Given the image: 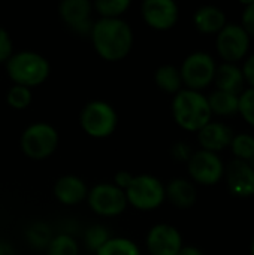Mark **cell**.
<instances>
[{"mask_svg":"<svg viewBox=\"0 0 254 255\" xmlns=\"http://www.w3.org/2000/svg\"><path fill=\"white\" fill-rule=\"evenodd\" d=\"M231 151L234 154V160L250 163L254 160V136L250 133H238L234 136L231 142Z\"/></svg>","mask_w":254,"mask_h":255,"instance_id":"4316f807","label":"cell"},{"mask_svg":"<svg viewBox=\"0 0 254 255\" xmlns=\"http://www.w3.org/2000/svg\"><path fill=\"white\" fill-rule=\"evenodd\" d=\"M60 145L58 130L46 123L36 121L28 124L19 136V149L25 158L33 161H43L54 155Z\"/></svg>","mask_w":254,"mask_h":255,"instance_id":"277c9868","label":"cell"},{"mask_svg":"<svg viewBox=\"0 0 254 255\" xmlns=\"http://www.w3.org/2000/svg\"><path fill=\"white\" fill-rule=\"evenodd\" d=\"M124 193L127 205L141 212L156 211L166 202L165 184L150 173L135 175L132 184Z\"/></svg>","mask_w":254,"mask_h":255,"instance_id":"8992f818","label":"cell"},{"mask_svg":"<svg viewBox=\"0 0 254 255\" xmlns=\"http://www.w3.org/2000/svg\"><path fill=\"white\" fill-rule=\"evenodd\" d=\"M111 238H112V233L109 232V229L105 224L96 223V224H90L85 229L82 242H84V247L90 253L96 254Z\"/></svg>","mask_w":254,"mask_h":255,"instance_id":"cb8c5ba5","label":"cell"},{"mask_svg":"<svg viewBox=\"0 0 254 255\" xmlns=\"http://www.w3.org/2000/svg\"><path fill=\"white\" fill-rule=\"evenodd\" d=\"M141 18L156 31H168L178 24L180 7L174 0H145L141 3Z\"/></svg>","mask_w":254,"mask_h":255,"instance_id":"7c38bea8","label":"cell"},{"mask_svg":"<svg viewBox=\"0 0 254 255\" xmlns=\"http://www.w3.org/2000/svg\"><path fill=\"white\" fill-rule=\"evenodd\" d=\"M94 255H142L139 245L126 236H112Z\"/></svg>","mask_w":254,"mask_h":255,"instance_id":"603a6c76","label":"cell"},{"mask_svg":"<svg viewBox=\"0 0 254 255\" xmlns=\"http://www.w3.org/2000/svg\"><path fill=\"white\" fill-rule=\"evenodd\" d=\"M225 181L232 196L240 199L254 196V169L249 163L232 160L225 169Z\"/></svg>","mask_w":254,"mask_h":255,"instance_id":"9a60e30c","label":"cell"},{"mask_svg":"<svg viewBox=\"0 0 254 255\" xmlns=\"http://www.w3.org/2000/svg\"><path fill=\"white\" fill-rule=\"evenodd\" d=\"M178 69L184 88L202 91L214 82L217 63L211 54L205 51H195L183 60Z\"/></svg>","mask_w":254,"mask_h":255,"instance_id":"52a82bcc","label":"cell"},{"mask_svg":"<svg viewBox=\"0 0 254 255\" xmlns=\"http://www.w3.org/2000/svg\"><path fill=\"white\" fill-rule=\"evenodd\" d=\"M79 127L91 139H108L118 127V112L106 100H90L79 112Z\"/></svg>","mask_w":254,"mask_h":255,"instance_id":"5b68a950","label":"cell"},{"mask_svg":"<svg viewBox=\"0 0 254 255\" xmlns=\"http://www.w3.org/2000/svg\"><path fill=\"white\" fill-rule=\"evenodd\" d=\"M166 200L178 209H190L198 202L196 185L187 178H172L165 185Z\"/></svg>","mask_w":254,"mask_h":255,"instance_id":"e0dca14e","label":"cell"},{"mask_svg":"<svg viewBox=\"0 0 254 255\" xmlns=\"http://www.w3.org/2000/svg\"><path fill=\"white\" fill-rule=\"evenodd\" d=\"M192 21L195 28L202 34H217L228 24L225 10L214 4H204L198 7Z\"/></svg>","mask_w":254,"mask_h":255,"instance_id":"ac0fdd59","label":"cell"},{"mask_svg":"<svg viewBox=\"0 0 254 255\" xmlns=\"http://www.w3.org/2000/svg\"><path fill=\"white\" fill-rule=\"evenodd\" d=\"M198 143L201 149L219 154L223 149L231 146V142L235 136L234 130L223 121L211 120L207 126H204L198 133Z\"/></svg>","mask_w":254,"mask_h":255,"instance_id":"2e32d148","label":"cell"},{"mask_svg":"<svg viewBox=\"0 0 254 255\" xmlns=\"http://www.w3.org/2000/svg\"><path fill=\"white\" fill-rule=\"evenodd\" d=\"M225 163L219 154L198 149L187 161L189 179L196 185L213 187L225 178Z\"/></svg>","mask_w":254,"mask_h":255,"instance_id":"9c48e42d","label":"cell"},{"mask_svg":"<svg viewBox=\"0 0 254 255\" xmlns=\"http://www.w3.org/2000/svg\"><path fill=\"white\" fill-rule=\"evenodd\" d=\"M0 255H16L15 247L3 238H0Z\"/></svg>","mask_w":254,"mask_h":255,"instance_id":"e575fe53","label":"cell"},{"mask_svg":"<svg viewBox=\"0 0 254 255\" xmlns=\"http://www.w3.org/2000/svg\"><path fill=\"white\" fill-rule=\"evenodd\" d=\"M171 112L175 124L190 133H198L213 120L208 99L202 91L183 88L172 97Z\"/></svg>","mask_w":254,"mask_h":255,"instance_id":"3957f363","label":"cell"},{"mask_svg":"<svg viewBox=\"0 0 254 255\" xmlns=\"http://www.w3.org/2000/svg\"><path fill=\"white\" fill-rule=\"evenodd\" d=\"M13 52L15 48L10 33L4 27H0V64H6V61L13 55Z\"/></svg>","mask_w":254,"mask_h":255,"instance_id":"f546056e","label":"cell"},{"mask_svg":"<svg viewBox=\"0 0 254 255\" xmlns=\"http://www.w3.org/2000/svg\"><path fill=\"white\" fill-rule=\"evenodd\" d=\"M250 43L252 37L240 24L228 22L216 34V49L223 63L237 64L238 61L247 58Z\"/></svg>","mask_w":254,"mask_h":255,"instance_id":"30bf717a","label":"cell"},{"mask_svg":"<svg viewBox=\"0 0 254 255\" xmlns=\"http://www.w3.org/2000/svg\"><path fill=\"white\" fill-rule=\"evenodd\" d=\"M6 75L13 85L33 90L46 82L51 75V63L40 52L24 49L15 51L4 64Z\"/></svg>","mask_w":254,"mask_h":255,"instance_id":"7a4b0ae2","label":"cell"},{"mask_svg":"<svg viewBox=\"0 0 254 255\" xmlns=\"http://www.w3.org/2000/svg\"><path fill=\"white\" fill-rule=\"evenodd\" d=\"M132 3L129 0H96L93 1V10L99 15V18L105 19H117L123 18V15L130 9Z\"/></svg>","mask_w":254,"mask_h":255,"instance_id":"484cf974","label":"cell"},{"mask_svg":"<svg viewBox=\"0 0 254 255\" xmlns=\"http://www.w3.org/2000/svg\"><path fill=\"white\" fill-rule=\"evenodd\" d=\"M208 105L213 115L219 117H234L238 115V96L226 91L214 90L207 96Z\"/></svg>","mask_w":254,"mask_h":255,"instance_id":"7402d4cb","label":"cell"},{"mask_svg":"<svg viewBox=\"0 0 254 255\" xmlns=\"http://www.w3.org/2000/svg\"><path fill=\"white\" fill-rule=\"evenodd\" d=\"M243 13H241V22L240 25L246 30V33L254 37V0L243 1Z\"/></svg>","mask_w":254,"mask_h":255,"instance_id":"1f68e13d","label":"cell"},{"mask_svg":"<svg viewBox=\"0 0 254 255\" xmlns=\"http://www.w3.org/2000/svg\"><path fill=\"white\" fill-rule=\"evenodd\" d=\"M177 255H204L202 253V250L201 248H198V247H195V245H184Z\"/></svg>","mask_w":254,"mask_h":255,"instance_id":"d590c367","label":"cell"},{"mask_svg":"<svg viewBox=\"0 0 254 255\" xmlns=\"http://www.w3.org/2000/svg\"><path fill=\"white\" fill-rule=\"evenodd\" d=\"M24 238L31 250L45 253L51 239L54 238V232L51 226L46 224L45 221H33L25 227Z\"/></svg>","mask_w":254,"mask_h":255,"instance_id":"44dd1931","label":"cell"},{"mask_svg":"<svg viewBox=\"0 0 254 255\" xmlns=\"http://www.w3.org/2000/svg\"><path fill=\"white\" fill-rule=\"evenodd\" d=\"M183 247L181 232L169 223H157L145 235V248L150 255H177Z\"/></svg>","mask_w":254,"mask_h":255,"instance_id":"4fadbf2b","label":"cell"},{"mask_svg":"<svg viewBox=\"0 0 254 255\" xmlns=\"http://www.w3.org/2000/svg\"><path fill=\"white\" fill-rule=\"evenodd\" d=\"M87 205L100 218H117L127 209L126 193L112 182H99L88 190Z\"/></svg>","mask_w":254,"mask_h":255,"instance_id":"ba28073f","label":"cell"},{"mask_svg":"<svg viewBox=\"0 0 254 255\" xmlns=\"http://www.w3.org/2000/svg\"><path fill=\"white\" fill-rule=\"evenodd\" d=\"M250 255H254V238L252 241V245H250Z\"/></svg>","mask_w":254,"mask_h":255,"instance_id":"8d00e7d4","label":"cell"},{"mask_svg":"<svg viewBox=\"0 0 254 255\" xmlns=\"http://www.w3.org/2000/svg\"><path fill=\"white\" fill-rule=\"evenodd\" d=\"M88 37L96 54L108 63L124 60L132 52L135 43L133 28L124 18L94 19Z\"/></svg>","mask_w":254,"mask_h":255,"instance_id":"6da1fadb","label":"cell"},{"mask_svg":"<svg viewBox=\"0 0 254 255\" xmlns=\"http://www.w3.org/2000/svg\"><path fill=\"white\" fill-rule=\"evenodd\" d=\"M45 255H79V244L73 235L60 232L51 239Z\"/></svg>","mask_w":254,"mask_h":255,"instance_id":"d4e9b609","label":"cell"},{"mask_svg":"<svg viewBox=\"0 0 254 255\" xmlns=\"http://www.w3.org/2000/svg\"><path fill=\"white\" fill-rule=\"evenodd\" d=\"M58 16L63 24L75 34L90 36L93 28V1L90 0H63L58 3Z\"/></svg>","mask_w":254,"mask_h":255,"instance_id":"8fae6325","label":"cell"},{"mask_svg":"<svg viewBox=\"0 0 254 255\" xmlns=\"http://www.w3.org/2000/svg\"><path fill=\"white\" fill-rule=\"evenodd\" d=\"M33 102V91L27 87L10 85L6 91V103L13 111H25Z\"/></svg>","mask_w":254,"mask_h":255,"instance_id":"83f0119b","label":"cell"},{"mask_svg":"<svg viewBox=\"0 0 254 255\" xmlns=\"http://www.w3.org/2000/svg\"><path fill=\"white\" fill-rule=\"evenodd\" d=\"M238 115L249 124L254 127V88H244L238 96Z\"/></svg>","mask_w":254,"mask_h":255,"instance_id":"f1b7e54d","label":"cell"},{"mask_svg":"<svg viewBox=\"0 0 254 255\" xmlns=\"http://www.w3.org/2000/svg\"><path fill=\"white\" fill-rule=\"evenodd\" d=\"M213 84L216 85V90L240 96L244 90L246 81H244L243 70L238 64L222 63L216 69V76Z\"/></svg>","mask_w":254,"mask_h":255,"instance_id":"d6986e66","label":"cell"},{"mask_svg":"<svg viewBox=\"0 0 254 255\" xmlns=\"http://www.w3.org/2000/svg\"><path fill=\"white\" fill-rule=\"evenodd\" d=\"M90 187L87 182L73 173L63 175L55 179L52 185V194L55 200L66 208H75L82 205L87 200Z\"/></svg>","mask_w":254,"mask_h":255,"instance_id":"5bb4252c","label":"cell"},{"mask_svg":"<svg viewBox=\"0 0 254 255\" xmlns=\"http://www.w3.org/2000/svg\"><path fill=\"white\" fill-rule=\"evenodd\" d=\"M133 173H130L129 170H118L115 175H114V179H112V184L115 187H118L120 190L126 191L129 188V185L132 184L133 181Z\"/></svg>","mask_w":254,"mask_h":255,"instance_id":"d6a6232c","label":"cell"},{"mask_svg":"<svg viewBox=\"0 0 254 255\" xmlns=\"http://www.w3.org/2000/svg\"><path fill=\"white\" fill-rule=\"evenodd\" d=\"M154 84L159 90H162L166 94H172L175 96L178 91H181L184 88L183 85V79H181V73L180 69L174 64H162L154 70L153 75Z\"/></svg>","mask_w":254,"mask_h":255,"instance_id":"ffe728a7","label":"cell"},{"mask_svg":"<svg viewBox=\"0 0 254 255\" xmlns=\"http://www.w3.org/2000/svg\"><path fill=\"white\" fill-rule=\"evenodd\" d=\"M243 75H244V81L246 84H249L250 88H254V54L249 55L241 67Z\"/></svg>","mask_w":254,"mask_h":255,"instance_id":"836d02e7","label":"cell"},{"mask_svg":"<svg viewBox=\"0 0 254 255\" xmlns=\"http://www.w3.org/2000/svg\"><path fill=\"white\" fill-rule=\"evenodd\" d=\"M171 157H172V160L174 161H177V163H186L187 164V161L190 160V157L193 155V148L187 143V142H184V140H178V142H175L172 146H171Z\"/></svg>","mask_w":254,"mask_h":255,"instance_id":"4dcf8cb0","label":"cell"}]
</instances>
